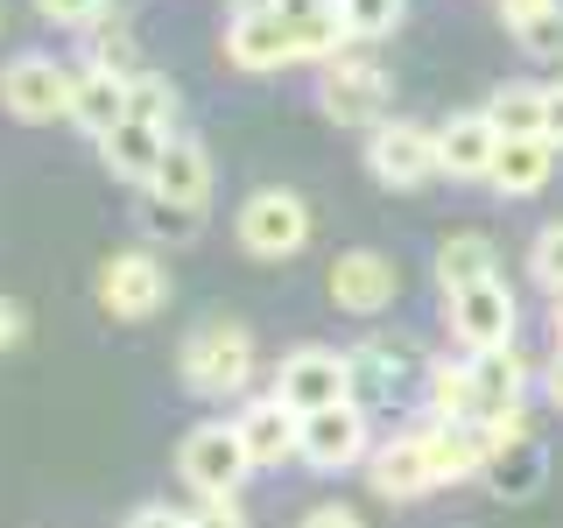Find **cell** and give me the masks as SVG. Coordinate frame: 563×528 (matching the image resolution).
Segmentation results:
<instances>
[{
    "mask_svg": "<svg viewBox=\"0 0 563 528\" xmlns=\"http://www.w3.org/2000/svg\"><path fill=\"white\" fill-rule=\"evenodd\" d=\"M339 14H345V35H352V43H380V35L401 29L409 0H339Z\"/></svg>",
    "mask_w": 563,
    "mask_h": 528,
    "instance_id": "cell-29",
    "label": "cell"
},
{
    "mask_svg": "<svg viewBox=\"0 0 563 528\" xmlns=\"http://www.w3.org/2000/svg\"><path fill=\"white\" fill-rule=\"evenodd\" d=\"M225 57L240 70H282V64H303V43H296L289 8H254L225 22Z\"/></svg>",
    "mask_w": 563,
    "mask_h": 528,
    "instance_id": "cell-13",
    "label": "cell"
},
{
    "mask_svg": "<svg viewBox=\"0 0 563 528\" xmlns=\"http://www.w3.org/2000/svg\"><path fill=\"white\" fill-rule=\"evenodd\" d=\"M35 14L43 22H57V29H92V22H106V0H35Z\"/></svg>",
    "mask_w": 563,
    "mask_h": 528,
    "instance_id": "cell-32",
    "label": "cell"
},
{
    "mask_svg": "<svg viewBox=\"0 0 563 528\" xmlns=\"http://www.w3.org/2000/svg\"><path fill=\"white\" fill-rule=\"evenodd\" d=\"M254 8H282V0H233V14H254Z\"/></svg>",
    "mask_w": 563,
    "mask_h": 528,
    "instance_id": "cell-41",
    "label": "cell"
},
{
    "mask_svg": "<svg viewBox=\"0 0 563 528\" xmlns=\"http://www.w3.org/2000/svg\"><path fill=\"white\" fill-rule=\"evenodd\" d=\"M85 50H92V64H106V70H120V78H141V64L134 57V35H128V22H113V14H106V22H92L85 29Z\"/></svg>",
    "mask_w": 563,
    "mask_h": 528,
    "instance_id": "cell-28",
    "label": "cell"
},
{
    "mask_svg": "<svg viewBox=\"0 0 563 528\" xmlns=\"http://www.w3.org/2000/svg\"><path fill=\"white\" fill-rule=\"evenodd\" d=\"M550 331H556V345H563V296H550Z\"/></svg>",
    "mask_w": 563,
    "mask_h": 528,
    "instance_id": "cell-40",
    "label": "cell"
},
{
    "mask_svg": "<svg viewBox=\"0 0 563 528\" xmlns=\"http://www.w3.org/2000/svg\"><path fill=\"white\" fill-rule=\"evenodd\" d=\"M465 366H472V422L521 409V395H528V360H521V345L465 352Z\"/></svg>",
    "mask_w": 563,
    "mask_h": 528,
    "instance_id": "cell-16",
    "label": "cell"
},
{
    "mask_svg": "<svg viewBox=\"0 0 563 528\" xmlns=\"http://www.w3.org/2000/svg\"><path fill=\"white\" fill-rule=\"evenodd\" d=\"M128 92H134V78H120V70H106V64H85L78 85H70V128L106 141L128 120Z\"/></svg>",
    "mask_w": 563,
    "mask_h": 528,
    "instance_id": "cell-17",
    "label": "cell"
},
{
    "mask_svg": "<svg viewBox=\"0 0 563 528\" xmlns=\"http://www.w3.org/2000/svg\"><path fill=\"white\" fill-rule=\"evenodd\" d=\"M128 120H148V128L176 134V85L163 78V70H141L134 92H128Z\"/></svg>",
    "mask_w": 563,
    "mask_h": 528,
    "instance_id": "cell-30",
    "label": "cell"
},
{
    "mask_svg": "<svg viewBox=\"0 0 563 528\" xmlns=\"http://www.w3.org/2000/svg\"><path fill=\"white\" fill-rule=\"evenodd\" d=\"M169 304V268L148 254V246H128V254H113L99 268V310L120 317V324H141V317H155Z\"/></svg>",
    "mask_w": 563,
    "mask_h": 528,
    "instance_id": "cell-8",
    "label": "cell"
},
{
    "mask_svg": "<svg viewBox=\"0 0 563 528\" xmlns=\"http://www.w3.org/2000/svg\"><path fill=\"white\" fill-rule=\"evenodd\" d=\"M444 324L465 352H493V345H515V324H521V304L507 282H479V289H457L444 296Z\"/></svg>",
    "mask_w": 563,
    "mask_h": 528,
    "instance_id": "cell-9",
    "label": "cell"
},
{
    "mask_svg": "<svg viewBox=\"0 0 563 528\" xmlns=\"http://www.w3.org/2000/svg\"><path fill=\"white\" fill-rule=\"evenodd\" d=\"M275 395L289 402L296 416L339 409V402H352V360L345 352H324V345H296L289 360L275 366Z\"/></svg>",
    "mask_w": 563,
    "mask_h": 528,
    "instance_id": "cell-7",
    "label": "cell"
},
{
    "mask_svg": "<svg viewBox=\"0 0 563 528\" xmlns=\"http://www.w3.org/2000/svg\"><path fill=\"white\" fill-rule=\"evenodd\" d=\"M479 480L500 493V501H536L542 480H550V451H542L536 437H515V444H500V451L486 458Z\"/></svg>",
    "mask_w": 563,
    "mask_h": 528,
    "instance_id": "cell-22",
    "label": "cell"
},
{
    "mask_svg": "<svg viewBox=\"0 0 563 528\" xmlns=\"http://www.w3.org/2000/svg\"><path fill=\"white\" fill-rule=\"evenodd\" d=\"M148 198L190 211V219H205V205H211V155H205L198 134H169L163 163H155V176H148Z\"/></svg>",
    "mask_w": 563,
    "mask_h": 528,
    "instance_id": "cell-14",
    "label": "cell"
},
{
    "mask_svg": "<svg viewBox=\"0 0 563 528\" xmlns=\"http://www.w3.org/2000/svg\"><path fill=\"white\" fill-rule=\"evenodd\" d=\"M528 282H536V289H550V296H563V219L542 226L536 246H528Z\"/></svg>",
    "mask_w": 563,
    "mask_h": 528,
    "instance_id": "cell-31",
    "label": "cell"
},
{
    "mask_svg": "<svg viewBox=\"0 0 563 528\" xmlns=\"http://www.w3.org/2000/svg\"><path fill=\"white\" fill-rule=\"evenodd\" d=\"M542 395H550V402H556V409H563V345H556V360H550V366H542Z\"/></svg>",
    "mask_w": 563,
    "mask_h": 528,
    "instance_id": "cell-39",
    "label": "cell"
},
{
    "mask_svg": "<svg viewBox=\"0 0 563 528\" xmlns=\"http://www.w3.org/2000/svg\"><path fill=\"white\" fill-rule=\"evenodd\" d=\"M128 528H190V515H184V507L148 501V507H134V515H128Z\"/></svg>",
    "mask_w": 563,
    "mask_h": 528,
    "instance_id": "cell-36",
    "label": "cell"
},
{
    "mask_svg": "<svg viewBox=\"0 0 563 528\" xmlns=\"http://www.w3.org/2000/svg\"><path fill=\"white\" fill-rule=\"evenodd\" d=\"M317 106H324L339 128H380L387 106H395V78H387L374 57L339 50L331 64H317Z\"/></svg>",
    "mask_w": 563,
    "mask_h": 528,
    "instance_id": "cell-2",
    "label": "cell"
},
{
    "mask_svg": "<svg viewBox=\"0 0 563 528\" xmlns=\"http://www.w3.org/2000/svg\"><path fill=\"white\" fill-rule=\"evenodd\" d=\"M163 148H169L163 128H148V120H120V128L99 141V163L113 169V176H128V184L148 190V176H155V163H163Z\"/></svg>",
    "mask_w": 563,
    "mask_h": 528,
    "instance_id": "cell-21",
    "label": "cell"
},
{
    "mask_svg": "<svg viewBox=\"0 0 563 528\" xmlns=\"http://www.w3.org/2000/svg\"><path fill=\"white\" fill-rule=\"evenodd\" d=\"M430 275H437V289H444V296L479 289V282H500V246H493L486 233H472V226H465V233H444Z\"/></svg>",
    "mask_w": 563,
    "mask_h": 528,
    "instance_id": "cell-20",
    "label": "cell"
},
{
    "mask_svg": "<svg viewBox=\"0 0 563 528\" xmlns=\"http://www.w3.org/2000/svg\"><path fill=\"white\" fill-rule=\"evenodd\" d=\"M430 422H472V366L457 360H430Z\"/></svg>",
    "mask_w": 563,
    "mask_h": 528,
    "instance_id": "cell-27",
    "label": "cell"
},
{
    "mask_svg": "<svg viewBox=\"0 0 563 528\" xmlns=\"http://www.w3.org/2000/svg\"><path fill=\"white\" fill-rule=\"evenodd\" d=\"M324 289H331V304H339L345 317H380L401 296V275H395L387 254H374V246H345V254L331 261Z\"/></svg>",
    "mask_w": 563,
    "mask_h": 528,
    "instance_id": "cell-11",
    "label": "cell"
},
{
    "mask_svg": "<svg viewBox=\"0 0 563 528\" xmlns=\"http://www.w3.org/2000/svg\"><path fill=\"white\" fill-rule=\"evenodd\" d=\"M190 528H246V515H240V501H205L190 515Z\"/></svg>",
    "mask_w": 563,
    "mask_h": 528,
    "instance_id": "cell-37",
    "label": "cell"
},
{
    "mask_svg": "<svg viewBox=\"0 0 563 528\" xmlns=\"http://www.w3.org/2000/svg\"><path fill=\"white\" fill-rule=\"evenodd\" d=\"M366 176L387 190H422L437 184V128H416V120H380L366 128Z\"/></svg>",
    "mask_w": 563,
    "mask_h": 528,
    "instance_id": "cell-6",
    "label": "cell"
},
{
    "mask_svg": "<svg viewBox=\"0 0 563 528\" xmlns=\"http://www.w3.org/2000/svg\"><path fill=\"white\" fill-rule=\"evenodd\" d=\"M303 458L310 472H345V465H366L374 458V430H366V409L360 402H339V409H317L303 416Z\"/></svg>",
    "mask_w": 563,
    "mask_h": 528,
    "instance_id": "cell-10",
    "label": "cell"
},
{
    "mask_svg": "<svg viewBox=\"0 0 563 528\" xmlns=\"http://www.w3.org/2000/svg\"><path fill=\"white\" fill-rule=\"evenodd\" d=\"M500 22L521 43V57H536V64L563 57V0H500Z\"/></svg>",
    "mask_w": 563,
    "mask_h": 528,
    "instance_id": "cell-23",
    "label": "cell"
},
{
    "mask_svg": "<svg viewBox=\"0 0 563 528\" xmlns=\"http://www.w3.org/2000/svg\"><path fill=\"white\" fill-rule=\"evenodd\" d=\"M542 106H550V92L515 78V85H500L479 113L493 120V134H500V141H542Z\"/></svg>",
    "mask_w": 563,
    "mask_h": 528,
    "instance_id": "cell-26",
    "label": "cell"
},
{
    "mask_svg": "<svg viewBox=\"0 0 563 528\" xmlns=\"http://www.w3.org/2000/svg\"><path fill=\"white\" fill-rule=\"evenodd\" d=\"M141 226H148L155 240H190V211H176V205H163V198H148V190H141Z\"/></svg>",
    "mask_w": 563,
    "mask_h": 528,
    "instance_id": "cell-33",
    "label": "cell"
},
{
    "mask_svg": "<svg viewBox=\"0 0 563 528\" xmlns=\"http://www.w3.org/2000/svg\"><path fill=\"white\" fill-rule=\"evenodd\" d=\"M324 8H339V0H324Z\"/></svg>",
    "mask_w": 563,
    "mask_h": 528,
    "instance_id": "cell-42",
    "label": "cell"
},
{
    "mask_svg": "<svg viewBox=\"0 0 563 528\" xmlns=\"http://www.w3.org/2000/svg\"><path fill=\"white\" fill-rule=\"evenodd\" d=\"M70 85H78V70H64L49 50H22L14 64H0V106H8L22 128L70 120Z\"/></svg>",
    "mask_w": 563,
    "mask_h": 528,
    "instance_id": "cell-5",
    "label": "cell"
},
{
    "mask_svg": "<svg viewBox=\"0 0 563 528\" xmlns=\"http://www.w3.org/2000/svg\"><path fill=\"white\" fill-rule=\"evenodd\" d=\"M176 472H184V486L198 493V501H240L254 458H246L233 422H198V430H184V444H176Z\"/></svg>",
    "mask_w": 563,
    "mask_h": 528,
    "instance_id": "cell-3",
    "label": "cell"
},
{
    "mask_svg": "<svg viewBox=\"0 0 563 528\" xmlns=\"http://www.w3.org/2000/svg\"><path fill=\"white\" fill-rule=\"evenodd\" d=\"M542 92H550V106H542V141L563 155V85H542Z\"/></svg>",
    "mask_w": 563,
    "mask_h": 528,
    "instance_id": "cell-38",
    "label": "cell"
},
{
    "mask_svg": "<svg viewBox=\"0 0 563 528\" xmlns=\"http://www.w3.org/2000/svg\"><path fill=\"white\" fill-rule=\"evenodd\" d=\"M22 339H29V310L14 296H0V352H14Z\"/></svg>",
    "mask_w": 563,
    "mask_h": 528,
    "instance_id": "cell-35",
    "label": "cell"
},
{
    "mask_svg": "<svg viewBox=\"0 0 563 528\" xmlns=\"http://www.w3.org/2000/svg\"><path fill=\"white\" fill-rule=\"evenodd\" d=\"M233 430H240L246 458H254V472H275V465H289V458L303 451V416H296L275 387H268V395H254V402H240Z\"/></svg>",
    "mask_w": 563,
    "mask_h": 528,
    "instance_id": "cell-12",
    "label": "cell"
},
{
    "mask_svg": "<svg viewBox=\"0 0 563 528\" xmlns=\"http://www.w3.org/2000/svg\"><path fill=\"white\" fill-rule=\"evenodd\" d=\"M422 458H430V480L437 486H465V480H479L486 472V444H479V430L472 422H422Z\"/></svg>",
    "mask_w": 563,
    "mask_h": 528,
    "instance_id": "cell-19",
    "label": "cell"
},
{
    "mask_svg": "<svg viewBox=\"0 0 563 528\" xmlns=\"http://www.w3.org/2000/svg\"><path fill=\"white\" fill-rule=\"evenodd\" d=\"M401 374H409V352H401V339H366L360 352H352V402H387L401 387Z\"/></svg>",
    "mask_w": 563,
    "mask_h": 528,
    "instance_id": "cell-25",
    "label": "cell"
},
{
    "mask_svg": "<svg viewBox=\"0 0 563 528\" xmlns=\"http://www.w3.org/2000/svg\"><path fill=\"white\" fill-rule=\"evenodd\" d=\"M176 374L198 402H233L254 381V331L233 317H205L184 345H176Z\"/></svg>",
    "mask_w": 563,
    "mask_h": 528,
    "instance_id": "cell-1",
    "label": "cell"
},
{
    "mask_svg": "<svg viewBox=\"0 0 563 528\" xmlns=\"http://www.w3.org/2000/svg\"><path fill=\"white\" fill-rule=\"evenodd\" d=\"M233 233H240V246L254 261H296L310 246V205L296 198V190L268 184V190H254V198L233 211Z\"/></svg>",
    "mask_w": 563,
    "mask_h": 528,
    "instance_id": "cell-4",
    "label": "cell"
},
{
    "mask_svg": "<svg viewBox=\"0 0 563 528\" xmlns=\"http://www.w3.org/2000/svg\"><path fill=\"white\" fill-rule=\"evenodd\" d=\"M296 528H366V515H360V507H345V501H317Z\"/></svg>",
    "mask_w": 563,
    "mask_h": 528,
    "instance_id": "cell-34",
    "label": "cell"
},
{
    "mask_svg": "<svg viewBox=\"0 0 563 528\" xmlns=\"http://www.w3.org/2000/svg\"><path fill=\"white\" fill-rule=\"evenodd\" d=\"M550 169H556V148H550V141H500L486 184L500 190V198H536V190L550 184Z\"/></svg>",
    "mask_w": 563,
    "mask_h": 528,
    "instance_id": "cell-24",
    "label": "cell"
},
{
    "mask_svg": "<svg viewBox=\"0 0 563 528\" xmlns=\"http://www.w3.org/2000/svg\"><path fill=\"white\" fill-rule=\"evenodd\" d=\"M493 155H500V134H493L486 113H451L444 128H437V169H444L451 184H486Z\"/></svg>",
    "mask_w": 563,
    "mask_h": 528,
    "instance_id": "cell-15",
    "label": "cell"
},
{
    "mask_svg": "<svg viewBox=\"0 0 563 528\" xmlns=\"http://www.w3.org/2000/svg\"><path fill=\"white\" fill-rule=\"evenodd\" d=\"M366 480H374L380 501H422V493L437 486L416 430H401V437H387V444H374V458H366Z\"/></svg>",
    "mask_w": 563,
    "mask_h": 528,
    "instance_id": "cell-18",
    "label": "cell"
}]
</instances>
